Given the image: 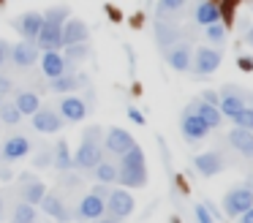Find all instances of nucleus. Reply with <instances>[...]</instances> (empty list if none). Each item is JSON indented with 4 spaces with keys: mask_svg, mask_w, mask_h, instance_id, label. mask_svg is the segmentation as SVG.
I'll use <instances>...</instances> for the list:
<instances>
[{
    "mask_svg": "<svg viewBox=\"0 0 253 223\" xmlns=\"http://www.w3.org/2000/svg\"><path fill=\"white\" fill-rule=\"evenodd\" d=\"M6 92H11V82L6 76H0V95H6Z\"/></svg>",
    "mask_w": 253,
    "mask_h": 223,
    "instance_id": "obj_44",
    "label": "nucleus"
},
{
    "mask_svg": "<svg viewBox=\"0 0 253 223\" xmlns=\"http://www.w3.org/2000/svg\"><path fill=\"white\" fill-rule=\"evenodd\" d=\"M245 41H248V44H251V46H253V27H251V30H248V36H245Z\"/></svg>",
    "mask_w": 253,
    "mask_h": 223,
    "instance_id": "obj_46",
    "label": "nucleus"
},
{
    "mask_svg": "<svg viewBox=\"0 0 253 223\" xmlns=\"http://www.w3.org/2000/svg\"><path fill=\"white\" fill-rule=\"evenodd\" d=\"M155 41H158L161 49H166L174 41H180V30L171 27V25H166V22H158V25H155Z\"/></svg>",
    "mask_w": 253,
    "mask_h": 223,
    "instance_id": "obj_25",
    "label": "nucleus"
},
{
    "mask_svg": "<svg viewBox=\"0 0 253 223\" xmlns=\"http://www.w3.org/2000/svg\"><path fill=\"white\" fill-rule=\"evenodd\" d=\"M39 204H41V210H44L49 218H57V221H68V218H71V212L63 207V201L57 199V196H52V193H44Z\"/></svg>",
    "mask_w": 253,
    "mask_h": 223,
    "instance_id": "obj_22",
    "label": "nucleus"
},
{
    "mask_svg": "<svg viewBox=\"0 0 253 223\" xmlns=\"http://www.w3.org/2000/svg\"><path fill=\"white\" fill-rule=\"evenodd\" d=\"M52 166H55L57 172H71L74 158H71V152H68L66 141H57V144H55V152H52Z\"/></svg>",
    "mask_w": 253,
    "mask_h": 223,
    "instance_id": "obj_24",
    "label": "nucleus"
},
{
    "mask_svg": "<svg viewBox=\"0 0 253 223\" xmlns=\"http://www.w3.org/2000/svg\"><path fill=\"white\" fill-rule=\"evenodd\" d=\"M191 65H193L196 74L210 76V74H215L218 65H220V52H218V49H212V46H199V49H193Z\"/></svg>",
    "mask_w": 253,
    "mask_h": 223,
    "instance_id": "obj_3",
    "label": "nucleus"
},
{
    "mask_svg": "<svg viewBox=\"0 0 253 223\" xmlns=\"http://www.w3.org/2000/svg\"><path fill=\"white\" fill-rule=\"evenodd\" d=\"M109 212H115L117 218H128L133 212V204H136V201H133V196L128 193L126 188H112V193H109Z\"/></svg>",
    "mask_w": 253,
    "mask_h": 223,
    "instance_id": "obj_10",
    "label": "nucleus"
},
{
    "mask_svg": "<svg viewBox=\"0 0 253 223\" xmlns=\"http://www.w3.org/2000/svg\"><path fill=\"white\" fill-rule=\"evenodd\" d=\"M19 120H22V112L17 109V103H0V123L17 125Z\"/></svg>",
    "mask_w": 253,
    "mask_h": 223,
    "instance_id": "obj_30",
    "label": "nucleus"
},
{
    "mask_svg": "<svg viewBox=\"0 0 253 223\" xmlns=\"http://www.w3.org/2000/svg\"><path fill=\"white\" fill-rule=\"evenodd\" d=\"M33 128L41 131V134H57L63 128V117L55 112V109H36L33 112Z\"/></svg>",
    "mask_w": 253,
    "mask_h": 223,
    "instance_id": "obj_9",
    "label": "nucleus"
},
{
    "mask_svg": "<svg viewBox=\"0 0 253 223\" xmlns=\"http://www.w3.org/2000/svg\"><path fill=\"white\" fill-rule=\"evenodd\" d=\"M8 54H11V44L0 38V65H3V63L8 60Z\"/></svg>",
    "mask_w": 253,
    "mask_h": 223,
    "instance_id": "obj_39",
    "label": "nucleus"
},
{
    "mask_svg": "<svg viewBox=\"0 0 253 223\" xmlns=\"http://www.w3.org/2000/svg\"><path fill=\"white\" fill-rule=\"evenodd\" d=\"M60 182L66 185V188H77V185L82 182V179H79L77 174H68V177H63V179H60Z\"/></svg>",
    "mask_w": 253,
    "mask_h": 223,
    "instance_id": "obj_42",
    "label": "nucleus"
},
{
    "mask_svg": "<svg viewBox=\"0 0 253 223\" xmlns=\"http://www.w3.org/2000/svg\"><path fill=\"white\" fill-rule=\"evenodd\" d=\"M117 182L126 188H142L147 185V166H144V152L139 144L126 150L117 163Z\"/></svg>",
    "mask_w": 253,
    "mask_h": 223,
    "instance_id": "obj_1",
    "label": "nucleus"
},
{
    "mask_svg": "<svg viewBox=\"0 0 253 223\" xmlns=\"http://www.w3.org/2000/svg\"><path fill=\"white\" fill-rule=\"evenodd\" d=\"M0 103H3V95H0Z\"/></svg>",
    "mask_w": 253,
    "mask_h": 223,
    "instance_id": "obj_50",
    "label": "nucleus"
},
{
    "mask_svg": "<svg viewBox=\"0 0 253 223\" xmlns=\"http://www.w3.org/2000/svg\"><path fill=\"white\" fill-rule=\"evenodd\" d=\"M41 68H44V74L49 76V79H55V76L66 74L71 65L66 63V57L57 54V49H44V54H41Z\"/></svg>",
    "mask_w": 253,
    "mask_h": 223,
    "instance_id": "obj_16",
    "label": "nucleus"
},
{
    "mask_svg": "<svg viewBox=\"0 0 253 223\" xmlns=\"http://www.w3.org/2000/svg\"><path fill=\"white\" fill-rule=\"evenodd\" d=\"M188 106H191L193 112H196L199 117H202L204 123L210 125V131H212V128H218V125L223 123V114H220V109L215 106V103H207V101H202V98H199V101L188 103Z\"/></svg>",
    "mask_w": 253,
    "mask_h": 223,
    "instance_id": "obj_18",
    "label": "nucleus"
},
{
    "mask_svg": "<svg viewBox=\"0 0 253 223\" xmlns=\"http://www.w3.org/2000/svg\"><path fill=\"white\" fill-rule=\"evenodd\" d=\"M8 57H11L19 68H28V65H33L36 60H39V44L22 38L17 46H11V54H8Z\"/></svg>",
    "mask_w": 253,
    "mask_h": 223,
    "instance_id": "obj_11",
    "label": "nucleus"
},
{
    "mask_svg": "<svg viewBox=\"0 0 253 223\" xmlns=\"http://www.w3.org/2000/svg\"><path fill=\"white\" fill-rule=\"evenodd\" d=\"M63 25H55V22H46L41 25V30L36 33V44H39V49L44 52V49H60L63 46Z\"/></svg>",
    "mask_w": 253,
    "mask_h": 223,
    "instance_id": "obj_8",
    "label": "nucleus"
},
{
    "mask_svg": "<svg viewBox=\"0 0 253 223\" xmlns=\"http://www.w3.org/2000/svg\"><path fill=\"white\" fill-rule=\"evenodd\" d=\"M229 144L234 147L237 152H242V155L253 158V131L240 128V125H237V128L229 134Z\"/></svg>",
    "mask_w": 253,
    "mask_h": 223,
    "instance_id": "obj_20",
    "label": "nucleus"
},
{
    "mask_svg": "<svg viewBox=\"0 0 253 223\" xmlns=\"http://www.w3.org/2000/svg\"><path fill=\"white\" fill-rule=\"evenodd\" d=\"M0 215H3V199H0Z\"/></svg>",
    "mask_w": 253,
    "mask_h": 223,
    "instance_id": "obj_49",
    "label": "nucleus"
},
{
    "mask_svg": "<svg viewBox=\"0 0 253 223\" xmlns=\"http://www.w3.org/2000/svg\"><path fill=\"white\" fill-rule=\"evenodd\" d=\"M193 166H196V172L204 174V177H215V174L226 166V161H223L220 152H202V155L193 158Z\"/></svg>",
    "mask_w": 253,
    "mask_h": 223,
    "instance_id": "obj_13",
    "label": "nucleus"
},
{
    "mask_svg": "<svg viewBox=\"0 0 253 223\" xmlns=\"http://www.w3.org/2000/svg\"><path fill=\"white\" fill-rule=\"evenodd\" d=\"M68 16H71V14H68L66 5H55V8H49V11L44 14V19H46V22H55V25H63Z\"/></svg>",
    "mask_w": 253,
    "mask_h": 223,
    "instance_id": "obj_34",
    "label": "nucleus"
},
{
    "mask_svg": "<svg viewBox=\"0 0 253 223\" xmlns=\"http://www.w3.org/2000/svg\"><path fill=\"white\" fill-rule=\"evenodd\" d=\"M237 218H240L242 223H253V204L248 207V210H242V212H240V215H237Z\"/></svg>",
    "mask_w": 253,
    "mask_h": 223,
    "instance_id": "obj_43",
    "label": "nucleus"
},
{
    "mask_svg": "<svg viewBox=\"0 0 253 223\" xmlns=\"http://www.w3.org/2000/svg\"><path fill=\"white\" fill-rule=\"evenodd\" d=\"M164 57H166V63H169L171 68L182 74V71L191 68L193 49H191V44H180V41H174L171 46H166V49H164Z\"/></svg>",
    "mask_w": 253,
    "mask_h": 223,
    "instance_id": "obj_6",
    "label": "nucleus"
},
{
    "mask_svg": "<svg viewBox=\"0 0 253 223\" xmlns=\"http://www.w3.org/2000/svg\"><path fill=\"white\" fill-rule=\"evenodd\" d=\"M87 85V74H60L55 79H49V87L55 92H74L77 87H84Z\"/></svg>",
    "mask_w": 253,
    "mask_h": 223,
    "instance_id": "obj_17",
    "label": "nucleus"
},
{
    "mask_svg": "<svg viewBox=\"0 0 253 223\" xmlns=\"http://www.w3.org/2000/svg\"><path fill=\"white\" fill-rule=\"evenodd\" d=\"M36 166H39V169H44V166H52V152L49 150H41L39 152V155H36Z\"/></svg>",
    "mask_w": 253,
    "mask_h": 223,
    "instance_id": "obj_37",
    "label": "nucleus"
},
{
    "mask_svg": "<svg viewBox=\"0 0 253 223\" xmlns=\"http://www.w3.org/2000/svg\"><path fill=\"white\" fill-rule=\"evenodd\" d=\"M98 161H104V150H101V128L93 125L82 134V144H79L77 155H74V166L77 169H93Z\"/></svg>",
    "mask_w": 253,
    "mask_h": 223,
    "instance_id": "obj_2",
    "label": "nucleus"
},
{
    "mask_svg": "<svg viewBox=\"0 0 253 223\" xmlns=\"http://www.w3.org/2000/svg\"><path fill=\"white\" fill-rule=\"evenodd\" d=\"M17 109L22 114H33L36 109H39V95L36 92H30V90H22V92H17Z\"/></svg>",
    "mask_w": 253,
    "mask_h": 223,
    "instance_id": "obj_28",
    "label": "nucleus"
},
{
    "mask_svg": "<svg viewBox=\"0 0 253 223\" xmlns=\"http://www.w3.org/2000/svg\"><path fill=\"white\" fill-rule=\"evenodd\" d=\"M251 204H253V190L248 188V185H237V188H231L229 193L223 196V210L234 218L240 215L242 210H248Z\"/></svg>",
    "mask_w": 253,
    "mask_h": 223,
    "instance_id": "obj_5",
    "label": "nucleus"
},
{
    "mask_svg": "<svg viewBox=\"0 0 253 223\" xmlns=\"http://www.w3.org/2000/svg\"><path fill=\"white\" fill-rule=\"evenodd\" d=\"M193 218H196V221H202V223H210L215 215L210 212L207 204H196V210H193Z\"/></svg>",
    "mask_w": 253,
    "mask_h": 223,
    "instance_id": "obj_36",
    "label": "nucleus"
},
{
    "mask_svg": "<svg viewBox=\"0 0 253 223\" xmlns=\"http://www.w3.org/2000/svg\"><path fill=\"white\" fill-rule=\"evenodd\" d=\"M218 92H215V90H204L202 92V101H207V103H215V106H218Z\"/></svg>",
    "mask_w": 253,
    "mask_h": 223,
    "instance_id": "obj_40",
    "label": "nucleus"
},
{
    "mask_svg": "<svg viewBox=\"0 0 253 223\" xmlns=\"http://www.w3.org/2000/svg\"><path fill=\"white\" fill-rule=\"evenodd\" d=\"M95 177H98V182H117V163H109V161H98L95 163Z\"/></svg>",
    "mask_w": 253,
    "mask_h": 223,
    "instance_id": "obj_29",
    "label": "nucleus"
},
{
    "mask_svg": "<svg viewBox=\"0 0 253 223\" xmlns=\"http://www.w3.org/2000/svg\"><path fill=\"white\" fill-rule=\"evenodd\" d=\"M104 210H106L104 199H98L95 193H87L79 201V218H84V221H98Z\"/></svg>",
    "mask_w": 253,
    "mask_h": 223,
    "instance_id": "obj_21",
    "label": "nucleus"
},
{
    "mask_svg": "<svg viewBox=\"0 0 253 223\" xmlns=\"http://www.w3.org/2000/svg\"><path fill=\"white\" fill-rule=\"evenodd\" d=\"M204 33H207V38H210V41H215V44H223L226 41V27L220 25V19L218 22H210Z\"/></svg>",
    "mask_w": 253,
    "mask_h": 223,
    "instance_id": "obj_32",
    "label": "nucleus"
},
{
    "mask_svg": "<svg viewBox=\"0 0 253 223\" xmlns=\"http://www.w3.org/2000/svg\"><path fill=\"white\" fill-rule=\"evenodd\" d=\"M60 30H63V46H66V44H77V41H87V36H90L87 25H84L82 19H71V16L63 22Z\"/></svg>",
    "mask_w": 253,
    "mask_h": 223,
    "instance_id": "obj_19",
    "label": "nucleus"
},
{
    "mask_svg": "<svg viewBox=\"0 0 253 223\" xmlns=\"http://www.w3.org/2000/svg\"><path fill=\"white\" fill-rule=\"evenodd\" d=\"M14 221H19V223H30V221H36V210H33V204L22 201V204L14 207Z\"/></svg>",
    "mask_w": 253,
    "mask_h": 223,
    "instance_id": "obj_31",
    "label": "nucleus"
},
{
    "mask_svg": "<svg viewBox=\"0 0 253 223\" xmlns=\"http://www.w3.org/2000/svg\"><path fill=\"white\" fill-rule=\"evenodd\" d=\"M128 117H131L136 125H144V117H142V112H139L136 106H131V109H128Z\"/></svg>",
    "mask_w": 253,
    "mask_h": 223,
    "instance_id": "obj_41",
    "label": "nucleus"
},
{
    "mask_svg": "<svg viewBox=\"0 0 253 223\" xmlns=\"http://www.w3.org/2000/svg\"><path fill=\"white\" fill-rule=\"evenodd\" d=\"M28 152H30L28 136H11V139H6L0 144V158H3V161H19V158H25Z\"/></svg>",
    "mask_w": 253,
    "mask_h": 223,
    "instance_id": "obj_12",
    "label": "nucleus"
},
{
    "mask_svg": "<svg viewBox=\"0 0 253 223\" xmlns=\"http://www.w3.org/2000/svg\"><path fill=\"white\" fill-rule=\"evenodd\" d=\"M90 54V46L87 41H77V44H66V63H82V60H87Z\"/></svg>",
    "mask_w": 253,
    "mask_h": 223,
    "instance_id": "obj_27",
    "label": "nucleus"
},
{
    "mask_svg": "<svg viewBox=\"0 0 253 223\" xmlns=\"http://www.w3.org/2000/svg\"><path fill=\"white\" fill-rule=\"evenodd\" d=\"M237 63H240L242 71H253V60H251V57H240Z\"/></svg>",
    "mask_w": 253,
    "mask_h": 223,
    "instance_id": "obj_45",
    "label": "nucleus"
},
{
    "mask_svg": "<svg viewBox=\"0 0 253 223\" xmlns=\"http://www.w3.org/2000/svg\"><path fill=\"white\" fill-rule=\"evenodd\" d=\"M19 179H22V193H25V201H28V204H39L41 196L46 193L44 182H39V179L30 177V174H22Z\"/></svg>",
    "mask_w": 253,
    "mask_h": 223,
    "instance_id": "obj_23",
    "label": "nucleus"
},
{
    "mask_svg": "<svg viewBox=\"0 0 253 223\" xmlns=\"http://www.w3.org/2000/svg\"><path fill=\"white\" fill-rule=\"evenodd\" d=\"M248 188L253 190V174H251V177H248Z\"/></svg>",
    "mask_w": 253,
    "mask_h": 223,
    "instance_id": "obj_48",
    "label": "nucleus"
},
{
    "mask_svg": "<svg viewBox=\"0 0 253 223\" xmlns=\"http://www.w3.org/2000/svg\"><path fill=\"white\" fill-rule=\"evenodd\" d=\"M133 144H136V141H133V136L128 134L126 128H109V131H106L104 147L112 152V155H117V158H120L123 152H126V150H131Z\"/></svg>",
    "mask_w": 253,
    "mask_h": 223,
    "instance_id": "obj_7",
    "label": "nucleus"
},
{
    "mask_svg": "<svg viewBox=\"0 0 253 223\" xmlns=\"http://www.w3.org/2000/svg\"><path fill=\"white\" fill-rule=\"evenodd\" d=\"M185 5V0H158V16H166V14H174Z\"/></svg>",
    "mask_w": 253,
    "mask_h": 223,
    "instance_id": "obj_35",
    "label": "nucleus"
},
{
    "mask_svg": "<svg viewBox=\"0 0 253 223\" xmlns=\"http://www.w3.org/2000/svg\"><path fill=\"white\" fill-rule=\"evenodd\" d=\"M41 25H44V16L36 14V11H28V14H22V16L14 19V27H17L19 36L28 38V41H36V33L41 30Z\"/></svg>",
    "mask_w": 253,
    "mask_h": 223,
    "instance_id": "obj_14",
    "label": "nucleus"
},
{
    "mask_svg": "<svg viewBox=\"0 0 253 223\" xmlns=\"http://www.w3.org/2000/svg\"><path fill=\"white\" fill-rule=\"evenodd\" d=\"M11 174H8V169H0V179H8Z\"/></svg>",
    "mask_w": 253,
    "mask_h": 223,
    "instance_id": "obj_47",
    "label": "nucleus"
},
{
    "mask_svg": "<svg viewBox=\"0 0 253 223\" xmlns=\"http://www.w3.org/2000/svg\"><path fill=\"white\" fill-rule=\"evenodd\" d=\"M231 120H234V125H240V128L253 131V106H245L242 112H237Z\"/></svg>",
    "mask_w": 253,
    "mask_h": 223,
    "instance_id": "obj_33",
    "label": "nucleus"
},
{
    "mask_svg": "<svg viewBox=\"0 0 253 223\" xmlns=\"http://www.w3.org/2000/svg\"><path fill=\"white\" fill-rule=\"evenodd\" d=\"M60 117L63 120H71V123H79V120L87 117V103L77 95H66L60 101Z\"/></svg>",
    "mask_w": 253,
    "mask_h": 223,
    "instance_id": "obj_15",
    "label": "nucleus"
},
{
    "mask_svg": "<svg viewBox=\"0 0 253 223\" xmlns=\"http://www.w3.org/2000/svg\"><path fill=\"white\" fill-rule=\"evenodd\" d=\"M220 19V5H215V3H199V8H196V22L199 25H210V22H218Z\"/></svg>",
    "mask_w": 253,
    "mask_h": 223,
    "instance_id": "obj_26",
    "label": "nucleus"
},
{
    "mask_svg": "<svg viewBox=\"0 0 253 223\" xmlns=\"http://www.w3.org/2000/svg\"><path fill=\"white\" fill-rule=\"evenodd\" d=\"M90 193H95L98 199H104V201H106V199H109V193H112V190H109V182H98L93 190H90Z\"/></svg>",
    "mask_w": 253,
    "mask_h": 223,
    "instance_id": "obj_38",
    "label": "nucleus"
},
{
    "mask_svg": "<svg viewBox=\"0 0 253 223\" xmlns=\"http://www.w3.org/2000/svg\"><path fill=\"white\" fill-rule=\"evenodd\" d=\"M180 131H182V136H185L188 141H199V139H204V136L210 134V125L204 123V120L199 117L191 106H185L182 120H180Z\"/></svg>",
    "mask_w": 253,
    "mask_h": 223,
    "instance_id": "obj_4",
    "label": "nucleus"
}]
</instances>
